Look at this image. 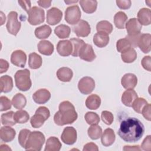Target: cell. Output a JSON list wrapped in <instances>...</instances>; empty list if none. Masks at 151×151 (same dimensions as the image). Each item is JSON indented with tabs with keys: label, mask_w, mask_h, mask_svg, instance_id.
Masks as SVG:
<instances>
[{
	"label": "cell",
	"mask_w": 151,
	"mask_h": 151,
	"mask_svg": "<svg viewBox=\"0 0 151 151\" xmlns=\"http://www.w3.org/2000/svg\"><path fill=\"white\" fill-rule=\"evenodd\" d=\"M127 20V16L122 12L119 11L117 12L114 17V23L115 26L118 29H124L126 22Z\"/></svg>",
	"instance_id": "36"
},
{
	"label": "cell",
	"mask_w": 151,
	"mask_h": 151,
	"mask_svg": "<svg viewBox=\"0 0 151 151\" xmlns=\"http://www.w3.org/2000/svg\"><path fill=\"white\" fill-rule=\"evenodd\" d=\"M77 131L73 127L68 126L64 129L61 136L62 142L68 145H71L77 140Z\"/></svg>",
	"instance_id": "10"
},
{
	"label": "cell",
	"mask_w": 151,
	"mask_h": 151,
	"mask_svg": "<svg viewBox=\"0 0 151 151\" xmlns=\"http://www.w3.org/2000/svg\"><path fill=\"white\" fill-rule=\"evenodd\" d=\"M73 32L77 37H87L90 32L91 28L89 24L84 20H80L73 28Z\"/></svg>",
	"instance_id": "12"
},
{
	"label": "cell",
	"mask_w": 151,
	"mask_h": 151,
	"mask_svg": "<svg viewBox=\"0 0 151 151\" xmlns=\"http://www.w3.org/2000/svg\"><path fill=\"white\" fill-rule=\"evenodd\" d=\"M14 112L12 111L3 113L1 115V123L3 125L12 126L15 125L17 123L14 119Z\"/></svg>",
	"instance_id": "41"
},
{
	"label": "cell",
	"mask_w": 151,
	"mask_h": 151,
	"mask_svg": "<svg viewBox=\"0 0 151 151\" xmlns=\"http://www.w3.org/2000/svg\"><path fill=\"white\" fill-rule=\"evenodd\" d=\"M0 73L2 74L6 72L9 68V63L7 61L1 58L0 59Z\"/></svg>",
	"instance_id": "53"
},
{
	"label": "cell",
	"mask_w": 151,
	"mask_h": 151,
	"mask_svg": "<svg viewBox=\"0 0 151 151\" xmlns=\"http://www.w3.org/2000/svg\"><path fill=\"white\" fill-rule=\"evenodd\" d=\"M45 142V136L40 131L31 132L26 143L25 149L27 150L40 151Z\"/></svg>",
	"instance_id": "4"
},
{
	"label": "cell",
	"mask_w": 151,
	"mask_h": 151,
	"mask_svg": "<svg viewBox=\"0 0 151 151\" xmlns=\"http://www.w3.org/2000/svg\"><path fill=\"white\" fill-rule=\"evenodd\" d=\"M141 148L145 151H150L151 150V136H147L141 144Z\"/></svg>",
	"instance_id": "48"
},
{
	"label": "cell",
	"mask_w": 151,
	"mask_h": 151,
	"mask_svg": "<svg viewBox=\"0 0 151 151\" xmlns=\"http://www.w3.org/2000/svg\"><path fill=\"white\" fill-rule=\"evenodd\" d=\"M131 47L132 45L130 41L126 38L120 39L117 41L116 49L118 52L122 53Z\"/></svg>",
	"instance_id": "43"
},
{
	"label": "cell",
	"mask_w": 151,
	"mask_h": 151,
	"mask_svg": "<svg viewBox=\"0 0 151 151\" xmlns=\"http://www.w3.org/2000/svg\"><path fill=\"white\" fill-rule=\"evenodd\" d=\"M79 57L86 61L91 62L96 57L92 46L88 44H85L79 51Z\"/></svg>",
	"instance_id": "13"
},
{
	"label": "cell",
	"mask_w": 151,
	"mask_h": 151,
	"mask_svg": "<svg viewBox=\"0 0 151 151\" xmlns=\"http://www.w3.org/2000/svg\"><path fill=\"white\" fill-rule=\"evenodd\" d=\"M101 104V99L97 94L90 95L86 100V107L90 110L97 109Z\"/></svg>",
	"instance_id": "30"
},
{
	"label": "cell",
	"mask_w": 151,
	"mask_h": 151,
	"mask_svg": "<svg viewBox=\"0 0 151 151\" xmlns=\"http://www.w3.org/2000/svg\"><path fill=\"white\" fill-rule=\"evenodd\" d=\"M150 34H140L137 43V47L144 53H149L150 51Z\"/></svg>",
	"instance_id": "18"
},
{
	"label": "cell",
	"mask_w": 151,
	"mask_h": 151,
	"mask_svg": "<svg viewBox=\"0 0 151 151\" xmlns=\"http://www.w3.org/2000/svg\"><path fill=\"white\" fill-rule=\"evenodd\" d=\"M147 103V101L145 99L142 97H137L133 101L132 107L136 112L141 114L143 109Z\"/></svg>",
	"instance_id": "42"
},
{
	"label": "cell",
	"mask_w": 151,
	"mask_h": 151,
	"mask_svg": "<svg viewBox=\"0 0 151 151\" xmlns=\"http://www.w3.org/2000/svg\"><path fill=\"white\" fill-rule=\"evenodd\" d=\"M16 87L21 91H28L32 86L30 72L28 69L18 70L14 76Z\"/></svg>",
	"instance_id": "3"
},
{
	"label": "cell",
	"mask_w": 151,
	"mask_h": 151,
	"mask_svg": "<svg viewBox=\"0 0 151 151\" xmlns=\"http://www.w3.org/2000/svg\"><path fill=\"white\" fill-rule=\"evenodd\" d=\"M116 2L117 6L121 9H128L132 5V2L130 0H117Z\"/></svg>",
	"instance_id": "49"
},
{
	"label": "cell",
	"mask_w": 151,
	"mask_h": 151,
	"mask_svg": "<svg viewBox=\"0 0 151 151\" xmlns=\"http://www.w3.org/2000/svg\"><path fill=\"white\" fill-rule=\"evenodd\" d=\"M27 61V55L22 50H17L12 52L11 56V62L17 67L24 68Z\"/></svg>",
	"instance_id": "14"
},
{
	"label": "cell",
	"mask_w": 151,
	"mask_h": 151,
	"mask_svg": "<svg viewBox=\"0 0 151 151\" xmlns=\"http://www.w3.org/2000/svg\"><path fill=\"white\" fill-rule=\"evenodd\" d=\"M79 3L83 11L86 13L92 14L96 11L97 1L96 0H81Z\"/></svg>",
	"instance_id": "28"
},
{
	"label": "cell",
	"mask_w": 151,
	"mask_h": 151,
	"mask_svg": "<svg viewBox=\"0 0 151 151\" xmlns=\"http://www.w3.org/2000/svg\"><path fill=\"white\" fill-rule=\"evenodd\" d=\"M101 118L103 122L107 125H110L113 122L114 117L113 114L109 111L104 110L101 112Z\"/></svg>",
	"instance_id": "46"
},
{
	"label": "cell",
	"mask_w": 151,
	"mask_h": 151,
	"mask_svg": "<svg viewBox=\"0 0 151 151\" xmlns=\"http://www.w3.org/2000/svg\"><path fill=\"white\" fill-rule=\"evenodd\" d=\"M71 32V28L66 25L61 24L58 25L54 29L55 34L61 39L68 38Z\"/></svg>",
	"instance_id": "33"
},
{
	"label": "cell",
	"mask_w": 151,
	"mask_h": 151,
	"mask_svg": "<svg viewBox=\"0 0 151 151\" xmlns=\"http://www.w3.org/2000/svg\"><path fill=\"white\" fill-rule=\"evenodd\" d=\"M123 150H140V147L137 146H124L123 147Z\"/></svg>",
	"instance_id": "56"
},
{
	"label": "cell",
	"mask_w": 151,
	"mask_h": 151,
	"mask_svg": "<svg viewBox=\"0 0 151 151\" xmlns=\"http://www.w3.org/2000/svg\"><path fill=\"white\" fill-rule=\"evenodd\" d=\"M81 11L77 5H72L67 8L65 11V20L70 25L77 24L81 18Z\"/></svg>",
	"instance_id": "7"
},
{
	"label": "cell",
	"mask_w": 151,
	"mask_h": 151,
	"mask_svg": "<svg viewBox=\"0 0 151 151\" xmlns=\"http://www.w3.org/2000/svg\"><path fill=\"white\" fill-rule=\"evenodd\" d=\"M151 106L149 103H147L143 109L142 111V113L143 116V117L148 121H150L151 120Z\"/></svg>",
	"instance_id": "51"
},
{
	"label": "cell",
	"mask_w": 151,
	"mask_h": 151,
	"mask_svg": "<svg viewBox=\"0 0 151 151\" xmlns=\"http://www.w3.org/2000/svg\"><path fill=\"white\" fill-rule=\"evenodd\" d=\"M138 97L136 92L133 89H127L123 92L121 100L122 103L127 107H132L133 101Z\"/></svg>",
	"instance_id": "20"
},
{
	"label": "cell",
	"mask_w": 151,
	"mask_h": 151,
	"mask_svg": "<svg viewBox=\"0 0 151 151\" xmlns=\"http://www.w3.org/2000/svg\"><path fill=\"white\" fill-rule=\"evenodd\" d=\"M78 88L82 94H89L95 88V81L90 77H84L78 81Z\"/></svg>",
	"instance_id": "9"
},
{
	"label": "cell",
	"mask_w": 151,
	"mask_h": 151,
	"mask_svg": "<svg viewBox=\"0 0 151 151\" xmlns=\"http://www.w3.org/2000/svg\"><path fill=\"white\" fill-rule=\"evenodd\" d=\"M141 64L144 69L147 70L148 71H151V58L150 55L145 56L142 61Z\"/></svg>",
	"instance_id": "50"
},
{
	"label": "cell",
	"mask_w": 151,
	"mask_h": 151,
	"mask_svg": "<svg viewBox=\"0 0 151 151\" xmlns=\"http://www.w3.org/2000/svg\"><path fill=\"white\" fill-rule=\"evenodd\" d=\"M63 17L62 11L57 8L52 7L47 12V22L49 25H55L58 24Z\"/></svg>",
	"instance_id": "11"
},
{
	"label": "cell",
	"mask_w": 151,
	"mask_h": 151,
	"mask_svg": "<svg viewBox=\"0 0 151 151\" xmlns=\"http://www.w3.org/2000/svg\"><path fill=\"white\" fill-rule=\"evenodd\" d=\"M42 63L41 57L35 52H32L29 55L28 65L31 69L39 68Z\"/></svg>",
	"instance_id": "31"
},
{
	"label": "cell",
	"mask_w": 151,
	"mask_h": 151,
	"mask_svg": "<svg viewBox=\"0 0 151 151\" xmlns=\"http://www.w3.org/2000/svg\"><path fill=\"white\" fill-rule=\"evenodd\" d=\"M83 150V151H89V150L98 151L99 148H98V146H97V145H96L94 143L90 142V143H88L86 144L84 146Z\"/></svg>",
	"instance_id": "52"
},
{
	"label": "cell",
	"mask_w": 151,
	"mask_h": 151,
	"mask_svg": "<svg viewBox=\"0 0 151 151\" xmlns=\"http://www.w3.org/2000/svg\"><path fill=\"white\" fill-rule=\"evenodd\" d=\"M113 25L108 21H99L96 25V29L97 32H104L107 34H110L113 31Z\"/></svg>",
	"instance_id": "37"
},
{
	"label": "cell",
	"mask_w": 151,
	"mask_h": 151,
	"mask_svg": "<svg viewBox=\"0 0 151 151\" xmlns=\"http://www.w3.org/2000/svg\"><path fill=\"white\" fill-rule=\"evenodd\" d=\"M20 6L28 13L31 9V2L29 1H18Z\"/></svg>",
	"instance_id": "54"
},
{
	"label": "cell",
	"mask_w": 151,
	"mask_h": 151,
	"mask_svg": "<svg viewBox=\"0 0 151 151\" xmlns=\"http://www.w3.org/2000/svg\"><path fill=\"white\" fill-rule=\"evenodd\" d=\"M59 110L54 116V121L58 126L72 124L77 119L78 115L73 104L68 101H64L59 104Z\"/></svg>",
	"instance_id": "2"
},
{
	"label": "cell",
	"mask_w": 151,
	"mask_h": 151,
	"mask_svg": "<svg viewBox=\"0 0 151 151\" xmlns=\"http://www.w3.org/2000/svg\"><path fill=\"white\" fill-rule=\"evenodd\" d=\"M126 28L127 32V35L134 36L140 34L142 25L137 18H132L126 23Z\"/></svg>",
	"instance_id": "15"
},
{
	"label": "cell",
	"mask_w": 151,
	"mask_h": 151,
	"mask_svg": "<svg viewBox=\"0 0 151 151\" xmlns=\"http://www.w3.org/2000/svg\"><path fill=\"white\" fill-rule=\"evenodd\" d=\"M11 103L15 109L21 110L26 106L27 99L22 94L17 93L12 97Z\"/></svg>",
	"instance_id": "35"
},
{
	"label": "cell",
	"mask_w": 151,
	"mask_h": 151,
	"mask_svg": "<svg viewBox=\"0 0 151 151\" xmlns=\"http://www.w3.org/2000/svg\"><path fill=\"white\" fill-rule=\"evenodd\" d=\"M137 20L141 25H149L151 22V11L149 8H143L137 14Z\"/></svg>",
	"instance_id": "23"
},
{
	"label": "cell",
	"mask_w": 151,
	"mask_h": 151,
	"mask_svg": "<svg viewBox=\"0 0 151 151\" xmlns=\"http://www.w3.org/2000/svg\"><path fill=\"white\" fill-rule=\"evenodd\" d=\"M31 132L29 130L26 129H22L19 132V133L18 135V142L21 145V146L24 149L25 147L26 143L27 142L28 138Z\"/></svg>",
	"instance_id": "45"
},
{
	"label": "cell",
	"mask_w": 151,
	"mask_h": 151,
	"mask_svg": "<svg viewBox=\"0 0 151 151\" xmlns=\"http://www.w3.org/2000/svg\"><path fill=\"white\" fill-rule=\"evenodd\" d=\"M144 132V126L139 119L127 117L121 122L117 134L124 141L132 143L139 140Z\"/></svg>",
	"instance_id": "1"
},
{
	"label": "cell",
	"mask_w": 151,
	"mask_h": 151,
	"mask_svg": "<svg viewBox=\"0 0 151 151\" xmlns=\"http://www.w3.org/2000/svg\"><path fill=\"white\" fill-rule=\"evenodd\" d=\"M86 122L90 125L97 124L100 122L99 116L94 112L88 111L87 112L84 116Z\"/></svg>",
	"instance_id": "44"
},
{
	"label": "cell",
	"mask_w": 151,
	"mask_h": 151,
	"mask_svg": "<svg viewBox=\"0 0 151 151\" xmlns=\"http://www.w3.org/2000/svg\"><path fill=\"white\" fill-rule=\"evenodd\" d=\"M37 3L39 6L44 8H47L51 6V1H38Z\"/></svg>",
	"instance_id": "55"
},
{
	"label": "cell",
	"mask_w": 151,
	"mask_h": 151,
	"mask_svg": "<svg viewBox=\"0 0 151 151\" xmlns=\"http://www.w3.org/2000/svg\"><path fill=\"white\" fill-rule=\"evenodd\" d=\"M57 51L63 57L71 55L73 52V45L71 41L68 40L59 41L57 45Z\"/></svg>",
	"instance_id": "16"
},
{
	"label": "cell",
	"mask_w": 151,
	"mask_h": 151,
	"mask_svg": "<svg viewBox=\"0 0 151 151\" xmlns=\"http://www.w3.org/2000/svg\"><path fill=\"white\" fill-rule=\"evenodd\" d=\"M0 103H1V111H6L11 108L12 103L11 101L5 96L0 97Z\"/></svg>",
	"instance_id": "47"
},
{
	"label": "cell",
	"mask_w": 151,
	"mask_h": 151,
	"mask_svg": "<svg viewBox=\"0 0 151 151\" xmlns=\"http://www.w3.org/2000/svg\"><path fill=\"white\" fill-rule=\"evenodd\" d=\"M121 58L124 63H131L137 58V52L133 48L131 47L121 53Z\"/></svg>",
	"instance_id": "34"
},
{
	"label": "cell",
	"mask_w": 151,
	"mask_h": 151,
	"mask_svg": "<svg viewBox=\"0 0 151 151\" xmlns=\"http://www.w3.org/2000/svg\"><path fill=\"white\" fill-rule=\"evenodd\" d=\"M116 139V136L114 130L110 128L104 130L101 136V142L104 146L108 147L113 144Z\"/></svg>",
	"instance_id": "22"
},
{
	"label": "cell",
	"mask_w": 151,
	"mask_h": 151,
	"mask_svg": "<svg viewBox=\"0 0 151 151\" xmlns=\"http://www.w3.org/2000/svg\"><path fill=\"white\" fill-rule=\"evenodd\" d=\"M70 41H71L73 45V52L71 55L74 57H77L78 55L80 50L86 43L83 40L78 38H71Z\"/></svg>",
	"instance_id": "39"
},
{
	"label": "cell",
	"mask_w": 151,
	"mask_h": 151,
	"mask_svg": "<svg viewBox=\"0 0 151 151\" xmlns=\"http://www.w3.org/2000/svg\"><path fill=\"white\" fill-rule=\"evenodd\" d=\"M57 77L59 80L63 82H69L71 80L73 73L68 67H61L57 71Z\"/></svg>",
	"instance_id": "26"
},
{
	"label": "cell",
	"mask_w": 151,
	"mask_h": 151,
	"mask_svg": "<svg viewBox=\"0 0 151 151\" xmlns=\"http://www.w3.org/2000/svg\"><path fill=\"white\" fill-rule=\"evenodd\" d=\"M28 21L32 25H37L42 23L45 19L44 10L38 6L32 7L28 12Z\"/></svg>",
	"instance_id": "6"
},
{
	"label": "cell",
	"mask_w": 151,
	"mask_h": 151,
	"mask_svg": "<svg viewBox=\"0 0 151 151\" xmlns=\"http://www.w3.org/2000/svg\"><path fill=\"white\" fill-rule=\"evenodd\" d=\"M137 78L132 73L125 74L121 79V84L126 89H133L137 85Z\"/></svg>",
	"instance_id": "19"
},
{
	"label": "cell",
	"mask_w": 151,
	"mask_h": 151,
	"mask_svg": "<svg viewBox=\"0 0 151 151\" xmlns=\"http://www.w3.org/2000/svg\"><path fill=\"white\" fill-rule=\"evenodd\" d=\"M109 35L104 33L97 32L93 37V42L94 44L99 48H103L106 47L109 42Z\"/></svg>",
	"instance_id": "25"
},
{
	"label": "cell",
	"mask_w": 151,
	"mask_h": 151,
	"mask_svg": "<svg viewBox=\"0 0 151 151\" xmlns=\"http://www.w3.org/2000/svg\"><path fill=\"white\" fill-rule=\"evenodd\" d=\"M21 26V22L18 19L17 12L15 11H11L8 15V20L6 24L8 32L15 36L20 30Z\"/></svg>",
	"instance_id": "8"
},
{
	"label": "cell",
	"mask_w": 151,
	"mask_h": 151,
	"mask_svg": "<svg viewBox=\"0 0 151 151\" xmlns=\"http://www.w3.org/2000/svg\"><path fill=\"white\" fill-rule=\"evenodd\" d=\"M51 98L50 92L45 88H41L36 91L32 95L33 100L38 104L46 103Z\"/></svg>",
	"instance_id": "17"
},
{
	"label": "cell",
	"mask_w": 151,
	"mask_h": 151,
	"mask_svg": "<svg viewBox=\"0 0 151 151\" xmlns=\"http://www.w3.org/2000/svg\"><path fill=\"white\" fill-rule=\"evenodd\" d=\"M52 29L50 26L43 25L36 28L35 29V35L38 39H45L50 35Z\"/></svg>",
	"instance_id": "32"
},
{
	"label": "cell",
	"mask_w": 151,
	"mask_h": 151,
	"mask_svg": "<svg viewBox=\"0 0 151 151\" xmlns=\"http://www.w3.org/2000/svg\"><path fill=\"white\" fill-rule=\"evenodd\" d=\"M61 147V143L59 139L54 136L50 137L45 144V151H59Z\"/></svg>",
	"instance_id": "29"
},
{
	"label": "cell",
	"mask_w": 151,
	"mask_h": 151,
	"mask_svg": "<svg viewBox=\"0 0 151 151\" xmlns=\"http://www.w3.org/2000/svg\"><path fill=\"white\" fill-rule=\"evenodd\" d=\"M14 119L17 123L23 124L27 123L29 119V115L25 110H18L14 113Z\"/></svg>",
	"instance_id": "40"
},
{
	"label": "cell",
	"mask_w": 151,
	"mask_h": 151,
	"mask_svg": "<svg viewBox=\"0 0 151 151\" xmlns=\"http://www.w3.org/2000/svg\"><path fill=\"white\" fill-rule=\"evenodd\" d=\"M64 2L66 3V4H69V3H73V2H77L78 1H64Z\"/></svg>",
	"instance_id": "57"
},
{
	"label": "cell",
	"mask_w": 151,
	"mask_h": 151,
	"mask_svg": "<svg viewBox=\"0 0 151 151\" xmlns=\"http://www.w3.org/2000/svg\"><path fill=\"white\" fill-rule=\"evenodd\" d=\"M16 135L15 130L8 126L1 127L0 129V137L4 142H10L12 141Z\"/></svg>",
	"instance_id": "21"
},
{
	"label": "cell",
	"mask_w": 151,
	"mask_h": 151,
	"mask_svg": "<svg viewBox=\"0 0 151 151\" xmlns=\"http://www.w3.org/2000/svg\"><path fill=\"white\" fill-rule=\"evenodd\" d=\"M1 92L8 93L13 88V80L11 77L8 75L2 76L0 78Z\"/></svg>",
	"instance_id": "27"
},
{
	"label": "cell",
	"mask_w": 151,
	"mask_h": 151,
	"mask_svg": "<svg viewBox=\"0 0 151 151\" xmlns=\"http://www.w3.org/2000/svg\"><path fill=\"white\" fill-rule=\"evenodd\" d=\"M50 116V112L48 109L45 106L39 107L34 116L30 119V123L34 128H39L41 127L44 122Z\"/></svg>",
	"instance_id": "5"
},
{
	"label": "cell",
	"mask_w": 151,
	"mask_h": 151,
	"mask_svg": "<svg viewBox=\"0 0 151 151\" xmlns=\"http://www.w3.org/2000/svg\"><path fill=\"white\" fill-rule=\"evenodd\" d=\"M88 136L92 140H97L99 139L102 134V129L97 124L91 125L87 130Z\"/></svg>",
	"instance_id": "38"
},
{
	"label": "cell",
	"mask_w": 151,
	"mask_h": 151,
	"mask_svg": "<svg viewBox=\"0 0 151 151\" xmlns=\"http://www.w3.org/2000/svg\"><path fill=\"white\" fill-rule=\"evenodd\" d=\"M37 48L38 51L45 55H50L54 52V45L49 41L47 40H41L40 41L38 45Z\"/></svg>",
	"instance_id": "24"
}]
</instances>
